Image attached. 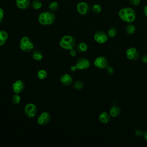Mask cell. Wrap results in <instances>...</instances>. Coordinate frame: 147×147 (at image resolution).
Instances as JSON below:
<instances>
[{
  "label": "cell",
  "instance_id": "cell-20",
  "mask_svg": "<svg viewBox=\"0 0 147 147\" xmlns=\"http://www.w3.org/2000/svg\"><path fill=\"white\" fill-rule=\"evenodd\" d=\"M48 8L49 10L52 11H56L58 8H59V3L56 1H52L51 2L49 5H48Z\"/></svg>",
  "mask_w": 147,
  "mask_h": 147
},
{
  "label": "cell",
  "instance_id": "cell-21",
  "mask_svg": "<svg viewBox=\"0 0 147 147\" xmlns=\"http://www.w3.org/2000/svg\"><path fill=\"white\" fill-rule=\"evenodd\" d=\"M37 78L39 79L42 80V79H44L45 78H47V72L44 69H40V70H39L37 72Z\"/></svg>",
  "mask_w": 147,
  "mask_h": 147
},
{
  "label": "cell",
  "instance_id": "cell-5",
  "mask_svg": "<svg viewBox=\"0 0 147 147\" xmlns=\"http://www.w3.org/2000/svg\"><path fill=\"white\" fill-rule=\"evenodd\" d=\"M90 62L87 59L81 57L77 60L75 65L78 69L83 70L88 68L90 66Z\"/></svg>",
  "mask_w": 147,
  "mask_h": 147
},
{
  "label": "cell",
  "instance_id": "cell-32",
  "mask_svg": "<svg viewBox=\"0 0 147 147\" xmlns=\"http://www.w3.org/2000/svg\"><path fill=\"white\" fill-rule=\"evenodd\" d=\"M129 1H130V3L131 5H134V6H137V5L140 4L141 0H129Z\"/></svg>",
  "mask_w": 147,
  "mask_h": 147
},
{
  "label": "cell",
  "instance_id": "cell-9",
  "mask_svg": "<svg viewBox=\"0 0 147 147\" xmlns=\"http://www.w3.org/2000/svg\"><path fill=\"white\" fill-rule=\"evenodd\" d=\"M126 57L128 59L131 60H137L138 59L140 54L138 51L133 47H131L127 49L126 51Z\"/></svg>",
  "mask_w": 147,
  "mask_h": 147
},
{
  "label": "cell",
  "instance_id": "cell-14",
  "mask_svg": "<svg viewBox=\"0 0 147 147\" xmlns=\"http://www.w3.org/2000/svg\"><path fill=\"white\" fill-rule=\"evenodd\" d=\"M20 48L22 51H24V52H29L30 50H32V49H33L34 48V45L33 44V43L31 41H29L28 42H27L26 44L25 45H23V44H20Z\"/></svg>",
  "mask_w": 147,
  "mask_h": 147
},
{
  "label": "cell",
  "instance_id": "cell-4",
  "mask_svg": "<svg viewBox=\"0 0 147 147\" xmlns=\"http://www.w3.org/2000/svg\"><path fill=\"white\" fill-rule=\"evenodd\" d=\"M94 64L98 68L104 69L108 65L109 61L104 56H99L95 59Z\"/></svg>",
  "mask_w": 147,
  "mask_h": 147
},
{
  "label": "cell",
  "instance_id": "cell-2",
  "mask_svg": "<svg viewBox=\"0 0 147 147\" xmlns=\"http://www.w3.org/2000/svg\"><path fill=\"white\" fill-rule=\"evenodd\" d=\"M59 44L61 48L69 50L75 46L76 40L72 36L65 35L62 37Z\"/></svg>",
  "mask_w": 147,
  "mask_h": 147
},
{
  "label": "cell",
  "instance_id": "cell-3",
  "mask_svg": "<svg viewBox=\"0 0 147 147\" xmlns=\"http://www.w3.org/2000/svg\"><path fill=\"white\" fill-rule=\"evenodd\" d=\"M24 111L25 115L29 118H33L34 117L37 111V109L36 106L33 103H28L27 104L25 108Z\"/></svg>",
  "mask_w": 147,
  "mask_h": 147
},
{
  "label": "cell",
  "instance_id": "cell-31",
  "mask_svg": "<svg viewBox=\"0 0 147 147\" xmlns=\"http://www.w3.org/2000/svg\"><path fill=\"white\" fill-rule=\"evenodd\" d=\"M4 17V11L2 8L0 7V23L3 22V18Z\"/></svg>",
  "mask_w": 147,
  "mask_h": 147
},
{
  "label": "cell",
  "instance_id": "cell-16",
  "mask_svg": "<svg viewBox=\"0 0 147 147\" xmlns=\"http://www.w3.org/2000/svg\"><path fill=\"white\" fill-rule=\"evenodd\" d=\"M32 57L33 58L37 61H40L42 60L43 57L42 53L39 50H34L32 52Z\"/></svg>",
  "mask_w": 147,
  "mask_h": 147
},
{
  "label": "cell",
  "instance_id": "cell-28",
  "mask_svg": "<svg viewBox=\"0 0 147 147\" xmlns=\"http://www.w3.org/2000/svg\"><path fill=\"white\" fill-rule=\"evenodd\" d=\"M2 38L4 39L5 40H6L8 38V34L5 31V30H1V37Z\"/></svg>",
  "mask_w": 147,
  "mask_h": 147
},
{
  "label": "cell",
  "instance_id": "cell-36",
  "mask_svg": "<svg viewBox=\"0 0 147 147\" xmlns=\"http://www.w3.org/2000/svg\"><path fill=\"white\" fill-rule=\"evenodd\" d=\"M77 69H78V68H77L76 65H73V66H71V67H70V70H71L72 72H75V71H76Z\"/></svg>",
  "mask_w": 147,
  "mask_h": 147
},
{
  "label": "cell",
  "instance_id": "cell-10",
  "mask_svg": "<svg viewBox=\"0 0 147 147\" xmlns=\"http://www.w3.org/2000/svg\"><path fill=\"white\" fill-rule=\"evenodd\" d=\"M25 88V83L21 80H16L12 85L13 91L16 94L21 93Z\"/></svg>",
  "mask_w": 147,
  "mask_h": 147
},
{
  "label": "cell",
  "instance_id": "cell-25",
  "mask_svg": "<svg viewBox=\"0 0 147 147\" xmlns=\"http://www.w3.org/2000/svg\"><path fill=\"white\" fill-rule=\"evenodd\" d=\"M21 101V97L18 94H16L12 96L11 98V102L14 105L18 104Z\"/></svg>",
  "mask_w": 147,
  "mask_h": 147
},
{
  "label": "cell",
  "instance_id": "cell-29",
  "mask_svg": "<svg viewBox=\"0 0 147 147\" xmlns=\"http://www.w3.org/2000/svg\"><path fill=\"white\" fill-rule=\"evenodd\" d=\"M125 9H126L127 16L129 14H130L136 13H135V11H134L132 8H130V7H126ZM126 19H127V17H126Z\"/></svg>",
  "mask_w": 147,
  "mask_h": 147
},
{
  "label": "cell",
  "instance_id": "cell-11",
  "mask_svg": "<svg viewBox=\"0 0 147 147\" xmlns=\"http://www.w3.org/2000/svg\"><path fill=\"white\" fill-rule=\"evenodd\" d=\"M60 81L62 84L68 86L72 83L73 79L69 74H65L61 76L60 78Z\"/></svg>",
  "mask_w": 147,
  "mask_h": 147
},
{
  "label": "cell",
  "instance_id": "cell-17",
  "mask_svg": "<svg viewBox=\"0 0 147 147\" xmlns=\"http://www.w3.org/2000/svg\"><path fill=\"white\" fill-rule=\"evenodd\" d=\"M88 49L87 45L84 42H80L76 46V50L78 52H84Z\"/></svg>",
  "mask_w": 147,
  "mask_h": 147
},
{
  "label": "cell",
  "instance_id": "cell-12",
  "mask_svg": "<svg viewBox=\"0 0 147 147\" xmlns=\"http://www.w3.org/2000/svg\"><path fill=\"white\" fill-rule=\"evenodd\" d=\"M16 6L21 9H28L30 5V0H16Z\"/></svg>",
  "mask_w": 147,
  "mask_h": 147
},
{
  "label": "cell",
  "instance_id": "cell-6",
  "mask_svg": "<svg viewBox=\"0 0 147 147\" xmlns=\"http://www.w3.org/2000/svg\"><path fill=\"white\" fill-rule=\"evenodd\" d=\"M76 10L81 15H85L89 13L90 7L88 4L85 2H80L76 5Z\"/></svg>",
  "mask_w": 147,
  "mask_h": 147
},
{
  "label": "cell",
  "instance_id": "cell-22",
  "mask_svg": "<svg viewBox=\"0 0 147 147\" xmlns=\"http://www.w3.org/2000/svg\"><path fill=\"white\" fill-rule=\"evenodd\" d=\"M119 16L121 18V19L123 21L126 22V17H127V15H126V9L125 8H122L119 11Z\"/></svg>",
  "mask_w": 147,
  "mask_h": 147
},
{
  "label": "cell",
  "instance_id": "cell-24",
  "mask_svg": "<svg viewBox=\"0 0 147 147\" xmlns=\"http://www.w3.org/2000/svg\"><path fill=\"white\" fill-rule=\"evenodd\" d=\"M117 33V29L115 27H111L108 30V35L110 37H114Z\"/></svg>",
  "mask_w": 147,
  "mask_h": 147
},
{
  "label": "cell",
  "instance_id": "cell-1",
  "mask_svg": "<svg viewBox=\"0 0 147 147\" xmlns=\"http://www.w3.org/2000/svg\"><path fill=\"white\" fill-rule=\"evenodd\" d=\"M56 17L53 11H44L41 13L38 18V22L42 25H50L54 23Z\"/></svg>",
  "mask_w": 147,
  "mask_h": 147
},
{
  "label": "cell",
  "instance_id": "cell-8",
  "mask_svg": "<svg viewBox=\"0 0 147 147\" xmlns=\"http://www.w3.org/2000/svg\"><path fill=\"white\" fill-rule=\"evenodd\" d=\"M51 119V115L48 112H43L37 118V123L40 125H45L48 123Z\"/></svg>",
  "mask_w": 147,
  "mask_h": 147
},
{
  "label": "cell",
  "instance_id": "cell-13",
  "mask_svg": "<svg viewBox=\"0 0 147 147\" xmlns=\"http://www.w3.org/2000/svg\"><path fill=\"white\" fill-rule=\"evenodd\" d=\"M99 121L103 123H107L110 121V115L107 112H102L99 116Z\"/></svg>",
  "mask_w": 147,
  "mask_h": 147
},
{
  "label": "cell",
  "instance_id": "cell-7",
  "mask_svg": "<svg viewBox=\"0 0 147 147\" xmlns=\"http://www.w3.org/2000/svg\"><path fill=\"white\" fill-rule=\"evenodd\" d=\"M94 38L95 41L98 43L103 44L107 41L108 36L105 32L103 31H98L94 34Z\"/></svg>",
  "mask_w": 147,
  "mask_h": 147
},
{
  "label": "cell",
  "instance_id": "cell-26",
  "mask_svg": "<svg viewBox=\"0 0 147 147\" xmlns=\"http://www.w3.org/2000/svg\"><path fill=\"white\" fill-rule=\"evenodd\" d=\"M83 86H84V83H83V82L80 80H78L75 82L74 84V88L76 90H81L83 88Z\"/></svg>",
  "mask_w": 147,
  "mask_h": 147
},
{
  "label": "cell",
  "instance_id": "cell-33",
  "mask_svg": "<svg viewBox=\"0 0 147 147\" xmlns=\"http://www.w3.org/2000/svg\"><path fill=\"white\" fill-rule=\"evenodd\" d=\"M69 54L70 55L72 56V57H75L76 55V50L73 48L69 49Z\"/></svg>",
  "mask_w": 147,
  "mask_h": 147
},
{
  "label": "cell",
  "instance_id": "cell-18",
  "mask_svg": "<svg viewBox=\"0 0 147 147\" xmlns=\"http://www.w3.org/2000/svg\"><path fill=\"white\" fill-rule=\"evenodd\" d=\"M32 7L34 9L38 10L40 9L42 5V2L40 0H33L31 3Z\"/></svg>",
  "mask_w": 147,
  "mask_h": 147
},
{
  "label": "cell",
  "instance_id": "cell-30",
  "mask_svg": "<svg viewBox=\"0 0 147 147\" xmlns=\"http://www.w3.org/2000/svg\"><path fill=\"white\" fill-rule=\"evenodd\" d=\"M106 71H107V72L109 74H113V72H114V69H113V68L111 67H110V66H109V65H107V67H106Z\"/></svg>",
  "mask_w": 147,
  "mask_h": 147
},
{
  "label": "cell",
  "instance_id": "cell-15",
  "mask_svg": "<svg viewBox=\"0 0 147 147\" xmlns=\"http://www.w3.org/2000/svg\"><path fill=\"white\" fill-rule=\"evenodd\" d=\"M121 109L117 106H113L110 110V115L112 117H116L120 114Z\"/></svg>",
  "mask_w": 147,
  "mask_h": 147
},
{
  "label": "cell",
  "instance_id": "cell-39",
  "mask_svg": "<svg viewBox=\"0 0 147 147\" xmlns=\"http://www.w3.org/2000/svg\"><path fill=\"white\" fill-rule=\"evenodd\" d=\"M144 138H145V140L147 141V130L144 133Z\"/></svg>",
  "mask_w": 147,
  "mask_h": 147
},
{
  "label": "cell",
  "instance_id": "cell-27",
  "mask_svg": "<svg viewBox=\"0 0 147 147\" xmlns=\"http://www.w3.org/2000/svg\"><path fill=\"white\" fill-rule=\"evenodd\" d=\"M30 41V38H29L28 37L24 36V37H23L21 38L20 44H23V45H25V44H26L27 42H28Z\"/></svg>",
  "mask_w": 147,
  "mask_h": 147
},
{
  "label": "cell",
  "instance_id": "cell-37",
  "mask_svg": "<svg viewBox=\"0 0 147 147\" xmlns=\"http://www.w3.org/2000/svg\"><path fill=\"white\" fill-rule=\"evenodd\" d=\"M5 42H6V40H5L4 39L0 37V45H3L5 43Z\"/></svg>",
  "mask_w": 147,
  "mask_h": 147
},
{
  "label": "cell",
  "instance_id": "cell-35",
  "mask_svg": "<svg viewBox=\"0 0 147 147\" xmlns=\"http://www.w3.org/2000/svg\"><path fill=\"white\" fill-rule=\"evenodd\" d=\"M135 134H136V136H141V135H143L144 133L141 130H137L136 131Z\"/></svg>",
  "mask_w": 147,
  "mask_h": 147
},
{
  "label": "cell",
  "instance_id": "cell-34",
  "mask_svg": "<svg viewBox=\"0 0 147 147\" xmlns=\"http://www.w3.org/2000/svg\"><path fill=\"white\" fill-rule=\"evenodd\" d=\"M142 61L145 63H147V54L144 55L142 57Z\"/></svg>",
  "mask_w": 147,
  "mask_h": 147
},
{
  "label": "cell",
  "instance_id": "cell-23",
  "mask_svg": "<svg viewBox=\"0 0 147 147\" xmlns=\"http://www.w3.org/2000/svg\"><path fill=\"white\" fill-rule=\"evenodd\" d=\"M91 10L95 13H99L102 10L101 5L99 4H94L91 7Z\"/></svg>",
  "mask_w": 147,
  "mask_h": 147
},
{
  "label": "cell",
  "instance_id": "cell-38",
  "mask_svg": "<svg viewBox=\"0 0 147 147\" xmlns=\"http://www.w3.org/2000/svg\"><path fill=\"white\" fill-rule=\"evenodd\" d=\"M144 12L146 17H147V5H146L144 8Z\"/></svg>",
  "mask_w": 147,
  "mask_h": 147
},
{
  "label": "cell",
  "instance_id": "cell-19",
  "mask_svg": "<svg viewBox=\"0 0 147 147\" xmlns=\"http://www.w3.org/2000/svg\"><path fill=\"white\" fill-rule=\"evenodd\" d=\"M136 27L132 24H128L126 27V32L129 34H132L135 32Z\"/></svg>",
  "mask_w": 147,
  "mask_h": 147
}]
</instances>
